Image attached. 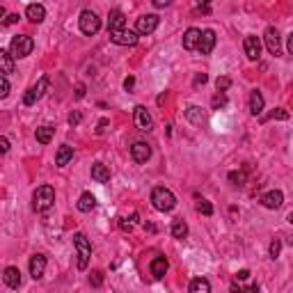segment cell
Returning <instances> with one entry per match:
<instances>
[{
  "instance_id": "13",
  "label": "cell",
  "mask_w": 293,
  "mask_h": 293,
  "mask_svg": "<svg viewBox=\"0 0 293 293\" xmlns=\"http://www.w3.org/2000/svg\"><path fill=\"white\" fill-rule=\"evenodd\" d=\"M46 270V257L44 254H32L30 257V275L32 279H41Z\"/></svg>"
},
{
  "instance_id": "47",
  "label": "cell",
  "mask_w": 293,
  "mask_h": 293,
  "mask_svg": "<svg viewBox=\"0 0 293 293\" xmlns=\"http://www.w3.org/2000/svg\"><path fill=\"white\" fill-rule=\"evenodd\" d=\"M286 48H288V53H291V55H293V32H291V35H288V44H286Z\"/></svg>"
},
{
  "instance_id": "40",
  "label": "cell",
  "mask_w": 293,
  "mask_h": 293,
  "mask_svg": "<svg viewBox=\"0 0 293 293\" xmlns=\"http://www.w3.org/2000/svg\"><path fill=\"white\" fill-rule=\"evenodd\" d=\"M0 151H3V154H7V151H10V140H7L5 135L0 138Z\"/></svg>"
},
{
  "instance_id": "29",
  "label": "cell",
  "mask_w": 293,
  "mask_h": 293,
  "mask_svg": "<svg viewBox=\"0 0 293 293\" xmlns=\"http://www.w3.org/2000/svg\"><path fill=\"white\" fill-rule=\"evenodd\" d=\"M172 236L174 238H185L188 236V225L183 220H174L172 222Z\"/></svg>"
},
{
  "instance_id": "22",
  "label": "cell",
  "mask_w": 293,
  "mask_h": 293,
  "mask_svg": "<svg viewBox=\"0 0 293 293\" xmlns=\"http://www.w3.org/2000/svg\"><path fill=\"white\" fill-rule=\"evenodd\" d=\"M3 279H5V284L10 288H19L21 286V273H19V268H14V266L5 268V275H3Z\"/></svg>"
},
{
  "instance_id": "10",
  "label": "cell",
  "mask_w": 293,
  "mask_h": 293,
  "mask_svg": "<svg viewBox=\"0 0 293 293\" xmlns=\"http://www.w3.org/2000/svg\"><path fill=\"white\" fill-rule=\"evenodd\" d=\"M243 48H245L247 60L254 62V60H259V57H261V39H259V37L247 35L245 41H243Z\"/></svg>"
},
{
  "instance_id": "8",
  "label": "cell",
  "mask_w": 293,
  "mask_h": 293,
  "mask_svg": "<svg viewBox=\"0 0 293 293\" xmlns=\"http://www.w3.org/2000/svg\"><path fill=\"white\" fill-rule=\"evenodd\" d=\"M158 16L156 14H142L138 21H135V32L138 35H151V32L158 28Z\"/></svg>"
},
{
  "instance_id": "18",
  "label": "cell",
  "mask_w": 293,
  "mask_h": 293,
  "mask_svg": "<svg viewBox=\"0 0 293 293\" xmlns=\"http://www.w3.org/2000/svg\"><path fill=\"white\" fill-rule=\"evenodd\" d=\"M126 28V16H124V12L119 10H113L108 14V32L113 30H124Z\"/></svg>"
},
{
  "instance_id": "11",
  "label": "cell",
  "mask_w": 293,
  "mask_h": 293,
  "mask_svg": "<svg viewBox=\"0 0 293 293\" xmlns=\"http://www.w3.org/2000/svg\"><path fill=\"white\" fill-rule=\"evenodd\" d=\"M133 119H135V126H138L140 131H151L154 129V119H151L149 110L144 108V106H138V108H135Z\"/></svg>"
},
{
  "instance_id": "16",
  "label": "cell",
  "mask_w": 293,
  "mask_h": 293,
  "mask_svg": "<svg viewBox=\"0 0 293 293\" xmlns=\"http://www.w3.org/2000/svg\"><path fill=\"white\" fill-rule=\"evenodd\" d=\"M200 39H202V30L188 28L183 35V48L185 51H197V48H200Z\"/></svg>"
},
{
  "instance_id": "41",
  "label": "cell",
  "mask_w": 293,
  "mask_h": 293,
  "mask_svg": "<svg viewBox=\"0 0 293 293\" xmlns=\"http://www.w3.org/2000/svg\"><path fill=\"white\" fill-rule=\"evenodd\" d=\"M206 80H209V76H206V73H197V76H195V87H200V85H204Z\"/></svg>"
},
{
  "instance_id": "23",
  "label": "cell",
  "mask_w": 293,
  "mask_h": 293,
  "mask_svg": "<svg viewBox=\"0 0 293 293\" xmlns=\"http://www.w3.org/2000/svg\"><path fill=\"white\" fill-rule=\"evenodd\" d=\"M263 106H266V101H263V94L259 92V89H254V92L250 94V113L257 117V115H261Z\"/></svg>"
},
{
  "instance_id": "37",
  "label": "cell",
  "mask_w": 293,
  "mask_h": 293,
  "mask_svg": "<svg viewBox=\"0 0 293 293\" xmlns=\"http://www.w3.org/2000/svg\"><path fill=\"white\" fill-rule=\"evenodd\" d=\"M89 284H92V286H101V284H103V275L99 273V270H94V273L89 275Z\"/></svg>"
},
{
  "instance_id": "2",
  "label": "cell",
  "mask_w": 293,
  "mask_h": 293,
  "mask_svg": "<svg viewBox=\"0 0 293 293\" xmlns=\"http://www.w3.org/2000/svg\"><path fill=\"white\" fill-rule=\"evenodd\" d=\"M53 202H55L53 185H39L35 190V195H32V209H35L37 213H44L53 206Z\"/></svg>"
},
{
  "instance_id": "4",
  "label": "cell",
  "mask_w": 293,
  "mask_h": 293,
  "mask_svg": "<svg viewBox=\"0 0 293 293\" xmlns=\"http://www.w3.org/2000/svg\"><path fill=\"white\" fill-rule=\"evenodd\" d=\"M32 48H35V41H32V37H28V35H16V37H12L10 53L14 57H28L32 53Z\"/></svg>"
},
{
  "instance_id": "24",
  "label": "cell",
  "mask_w": 293,
  "mask_h": 293,
  "mask_svg": "<svg viewBox=\"0 0 293 293\" xmlns=\"http://www.w3.org/2000/svg\"><path fill=\"white\" fill-rule=\"evenodd\" d=\"M96 206V197L92 195V192H82L80 195V200H78V211H82V213H89Z\"/></svg>"
},
{
  "instance_id": "45",
  "label": "cell",
  "mask_w": 293,
  "mask_h": 293,
  "mask_svg": "<svg viewBox=\"0 0 293 293\" xmlns=\"http://www.w3.org/2000/svg\"><path fill=\"white\" fill-rule=\"evenodd\" d=\"M16 21H19V14H10L5 19V26H12V23H16Z\"/></svg>"
},
{
  "instance_id": "21",
  "label": "cell",
  "mask_w": 293,
  "mask_h": 293,
  "mask_svg": "<svg viewBox=\"0 0 293 293\" xmlns=\"http://www.w3.org/2000/svg\"><path fill=\"white\" fill-rule=\"evenodd\" d=\"M92 179L96 181V183H108L110 181V170L103 163H94L92 165Z\"/></svg>"
},
{
  "instance_id": "9",
  "label": "cell",
  "mask_w": 293,
  "mask_h": 293,
  "mask_svg": "<svg viewBox=\"0 0 293 293\" xmlns=\"http://www.w3.org/2000/svg\"><path fill=\"white\" fill-rule=\"evenodd\" d=\"M263 41H266V48L270 55H279V53H282V39H279V30L275 26H270L266 30Z\"/></svg>"
},
{
  "instance_id": "20",
  "label": "cell",
  "mask_w": 293,
  "mask_h": 293,
  "mask_svg": "<svg viewBox=\"0 0 293 293\" xmlns=\"http://www.w3.org/2000/svg\"><path fill=\"white\" fill-rule=\"evenodd\" d=\"M71 158H73V149L69 147V144H62L60 149H57V154H55V165L57 167H67Z\"/></svg>"
},
{
  "instance_id": "12",
  "label": "cell",
  "mask_w": 293,
  "mask_h": 293,
  "mask_svg": "<svg viewBox=\"0 0 293 293\" xmlns=\"http://www.w3.org/2000/svg\"><path fill=\"white\" fill-rule=\"evenodd\" d=\"M131 156H133L135 163H147L151 158V147L147 142H135L131 147Z\"/></svg>"
},
{
  "instance_id": "1",
  "label": "cell",
  "mask_w": 293,
  "mask_h": 293,
  "mask_svg": "<svg viewBox=\"0 0 293 293\" xmlns=\"http://www.w3.org/2000/svg\"><path fill=\"white\" fill-rule=\"evenodd\" d=\"M151 204H154L156 211L167 213V211H172V209L176 206V197H174V192H172V190H167V188L158 185V188H154V190H151Z\"/></svg>"
},
{
  "instance_id": "25",
  "label": "cell",
  "mask_w": 293,
  "mask_h": 293,
  "mask_svg": "<svg viewBox=\"0 0 293 293\" xmlns=\"http://www.w3.org/2000/svg\"><path fill=\"white\" fill-rule=\"evenodd\" d=\"M12 53L10 51H0V67H3V76H10L14 71V60H12Z\"/></svg>"
},
{
  "instance_id": "34",
  "label": "cell",
  "mask_w": 293,
  "mask_h": 293,
  "mask_svg": "<svg viewBox=\"0 0 293 293\" xmlns=\"http://www.w3.org/2000/svg\"><path fill=\"white\" fill-rule=\"evenodd\" d=\"M211 106H213V110H218V108H222V106H227V96H225V92H218L216 96H213Z\"/></svg>"
},
{
  "instance_id": "28",
  "label": "cell",
  "mask_w": 293,
  "mask_h": 293,
  "mask_svg": "<svg viewBox=\"0 0 293 293\" xmlns=\"http://www.w3.org/2000/svg\"><path fill=\"white\" fill-rule=\"evenodd\" d=\"M185 117L190 119L192 124H202V122H204V115H202L200 106H188V110H185Z\"/></svg>"
},
{
  "instance_id": "3",
  "label": "cell",
  "mask_w": 293,
  "mask_h": 293,
  "mask_svg": "<svg viewBox=\"0 0 293 293\" xmlns=\"http://www.w3.org/2000/svg\"><path fill=\"white\" fill-rule=\"evenodd\" d=\"M73 247H76V252H78V268H80V270H87L89 257H92V243L87 241L85 234L78 232L76 236H73Z\"/></svg>"
},
{
  "instance_id": "15",
  "label": "cell",
  "mask_w": 293,
  "mask_h": 293,
  "mask_svg": "<svg viewBox=\"0 0 293 293\" xmlns=\"http://www.w3.org/2000/svg\"><path fill=\"white\" fill-rule=\"evenodd\" d=\"M167 268H170V263H167V259L165 257H154L149 263V273L154 275V279H163L165 273H167Z\"/></svg>"
},
{
  "instance_id": "14",
  "label": "cell",
  "mask_w": 293,
  "mask_h": 293,
  "mask_svg": "<svg viewBox=\"0 0 293 293\" xmlns=\"http://www.w3.org/2000/svg\"><path fill=\"white\" fill-rule=\"evenodd\" d=\"M213 48H216V32L202 30V39H200V48H197V51H200L202 55H211Z\"/></svg>"
},
{
  "instance_id": "46",
  "label": "cell",
  "mask_w": 293,
  "mask_h": 293,
  "mask_svg": "<svg viewBox=\"0 0 293 293\" xmlns=\"http://www.w3.org/2000/svg\"><path fill=\"white\" fill-rule=\"evenodd\" d=\"M236 277H238V279H247V277H250V270H238Z\"/></svg>"
},
{
  "instance_id": "31",
  "label": "cell",
  "mask_w": 293,
  "mask_h": 293,
  "mask_svg": "<svg viewBox=\"0 0 293 293\" xmlns=\"http://www.w3.org/2000/svg\"><path fill=\"white\" fill-rule=\"evenodd\" d=\"M197 211L202 213V216H213V206L209 200H197Z\"/></svg>"
},
{
  "instance_id": "26",
  "label": "cell",
  "mask_w": 293,
  "mask_h": 293,
  "mask_svg": "<svg viewBox=\"0 0 293 293\" xmlns=\"http://www.w3.org/2000/svg\"><path fill=\"white\" fill-rule=\"evenodd\" d=\"M188 288H190V293H209L211 291V282L204 279V277H195Z\"/></svg>"
},
{
  "instance_id": "51",
  "label": "cell",
  "mask_w": 293,
  "mask_h": 293,
  "mask_svg": "<svg viewBox=\"0 0 293 293\" xmlns=\"http://www.w3.org/2000/svg\"><path fill=\"white\" fill-rule=\"evenodd\" d=\"M288 243H291V245H293V236H291V238H288Z\"/></svg>"
},
{
  "instance_id": "49",
  "label": "cell",
  "mask_w": 293,
  "mask_h": 293,
  "mask_svg": "<svg viewBox=\"0 0 293 293\" xmlns=\"http://www.w3.org/2000/svg\"><path fill=\"white\" fill-rule=\"evenodd\" d=\"M197 3H200V5H209V3H211V0H197Z\"/></svg>"
},
{
  "instance_id": "32",
  "label": "cell",
  "mask_w": 293,
  "mask_h": 293,
  "mask_svg": "<svg viewBox=\"0 0 293 293\" xmlns=\"http://www.w3.org/2000/svg\"><path fill=\"white\" fill-rule=\"evenodd\" d=\"M279 252H282V241H279V238H275V241L270 243V247H268V254H270V259H277Z\"/></svg>"
},
{
  "instance_id": "35",
  "label": "cell",
  "mask_w": 293,
  "mask_h": 293,
  "mask_svg": "<svg viewBox=\"0 0 293 293\" xmlns=\"http://www.w3.org/2000/svg\"><path fill=\"white\" fill-rule=\"evenodd\" d=\"M10 96V80L7 76H3V82H0V99H7Z\"/></svg>"
},
{
  "instance_id": "42",
  "label": "cell",
  "mask_w": 293,
  "mask_h": 293,
  "mask_svg": "<svg viewBox=\"0 0 293 293\" xmlns=\"http://www.w3.org/2000/svg\"><path fill=\"white\" fill-rule=\"evenodd\" d=\"M108 119H101V122H99V126H96V133L101 135V133H106V129H108Z\"/></svg>"
},
{
  "instance_id": "17",
  "label": "cell",
  "mask_w": 293,
  "mask_h": 293,
  "mask_svg": "<svg viewBox=\"0 0 293 293\" xmlns=\"http://www.w3.org/2000/svg\"><path fill=\"white\" fill-rule=\"evenodd\" d=\"M26 16L32 23H41V21L46 19V7L39 5V3H32V5L26 7Z\"/></svg>"
},
{
  "instance_id": "50",
  "label": "cell",
  "mask_w": 293,
  "mask_h": 293,
  "mask_svg": "<svg viewBox=\"0 0 293 293\" xmlns=\"http://www.w3.org/2000/svg\"><path fill=\"white\" fill-rule=\"evenodd\" d=\"M288 222H291V225H293V211L288 213Z\"/></svg>"
},
{
  "instance_id": "30",
  "label": "cell",
  "mask_w": 293,
  "mask_h": 293,
  "mask_svg": "<svg viewBox=\"0 0 293 293\" xmlns=\"http://www.w3.org/2000/svg\"><path fill=\"white\" fill-rule=\"evenodd\" d=\"M245 179H247L245 170H241V172H229V183H234V185H245Z\"/></svg>"
},
{
  "instance_id": "7",
  "label": "cell",
  "mask_w": 293,
  "mask_h": 293,
  "mask_svg": "<svg viewBox=\"0 0 293 293\" xmlns=\"http://www.w3.org/2000/svg\"><path fill=\"white\" fill-rule=\"evenodd\" d=\"M110 41L113 44H117V46H135L138 44V32L133 30H113L110 32Z\"/></svg>"
},
{
  "instance_id": "43",
  "label": "cell",
  "mask_w": 293,
  "mask_h": 293,
  "mask_svg": "<svg viewBox=\"0 0 293 293\" xmlns=\"http://www.w3.org/2000/svg\"><path fill=\"white\" fill-rule=\"evenodd\" d=\"M133 85H135V78L133 76H129L126 80H124V89H126V92H131V89H133Z\"/></svg>"
},
{
  "instance_id": "38",
  "label": "cell",
  "mask_w": 293,
  "mask_h": 293,
  "mask_svg": "<svg viewBox=\"0 0 293 293\" xmlns=\"http://www.w3.org/2000/svg\"><path fill=\"white\" fill-rule=\"evenodd\" d=\"M80 122H82V115L78 113V110H73V113L69 115V124H71V126H78Z\"/></svg>"
},
{
  "instance_id": "48",
  "label": "cell",
  "mask_w": 293,
  "mask_h": 293,
  "mask_svg": "<svg viewBox=\"0 0 293 293\" xmlns=\"http://www.w3.org/2000/svg\"><path fill=\"white\" fill-rule=\"evenodd\" d=\"M76 96H78V99H82V96H85V85H78V92H76Z\"/></svg>"
},
{
  "instance_id": "36",
  "label": "cell",
  "mask_w": 293,
  "mask_h": 293,
  "mask_svg": "<svg viewBox=\"0 0 293 293\" xmlns=\"http://www.w3.org/2000/svg\"><path fill=\"white\" fill-rule=\"evenodd\" d=\"M268 117H270V119H288V113L284 108H275L273 113L268 115Z\"/></svg>"
},
{
  "instance_id": "39",
  "label": "cell",
  "mask_w": 293,
  "mask_h": 293,
  "mask_svg": "<svg viewBox=\"0 0 293 293\" xmlns=\"http://www.w3.org/2000/svg\"><path fill=\"white\" fill-rule=\"evenodd\" d=\"M151 3H154V5L158 7V10H163V7H170L172 3H174V0H151Z\"/></svg>"
},
{
  "instance_id": "5",
  "label": "cell",
  "mask_w": 293,
  "mask_h": 293,
  "mask_svg": "<svg viewBox=\"0 0 293 293\" xmlns=\"http://www.w3.org/2000/svg\"><path fill=\"white\" fill-rule=\"evenodd\" d=\"M80 30H82V35H87V37H94L99 30H101V19L96 16V12H92V10H85V12H80Z\"/></svg>"
},
{
  "instance_id": "44",
  "label": "cell",
  "mask_w": 293,
  "mask_h": 293,
  "mask_svg": "<svg viewBox=\"0 0 293 293\" xmlns=\"http://www.w3.org/2000/svg\"><path fill=\"white\" fill-rule=\"evenodd\" d=\"M119 227H122L124 232H131L133 229V222H126V220H119Z\"/></svg>"
},
{
  "instance_id": "27",
  "label": "cell",
  "mask_w": 293,
  "mask_h": 293,
  "mask_svg": "<svg viewBox=\"0 0 293 293\" xmlns=\"http://www.w3.org/2000/svg\"><path fill=\"white\" fill-rule=\"evenodd\" d=\"M53 133H55V129H53V126H39V129H37V133H35V138H37V142H39V144H48L53 140Z\"/></svg>"
},
{
  "instance_id": "33",
  "label": "cell",
  "mask_w": 293,
  "mask_h": 293,
  "mask_svg": "<svg viewBox=\"0 0 293 293\" xmlns=\"http://www.w3.org/2000/svg\"><path fill=\"white\" fill-rule=\"evenodd\" d=\"M229 87H232V80H229L227 76H220L216 80V89H218V92H227Z\"/></svg>"
},
{
  "instance_id": "6",
  "label": "cell",
  "mask_w": 293,
  "mask_h": 293,
  "mask_svg": "<svg viewBox=\"0 0 293 293\" xmlns=\"http://www.w3.org/2000/svg\"><path fill=\"white\" fill-rule=\"evenodd\" d=\"M46 89H48V76H41L39 80H37L35 85H32V87L26 92V96H23V103H26V106H35V103L39 101L44 94H46Z\"/></svg>"
},
{
  "instance_id": "19",
  "label": "cell",
  "mask_w": 293,
  "mask_h": 293,
  "mask_svg": "<svg viewBox=\"0 0 293 293\" xmlns=\"http://www.w3.org/2000/svg\"><path fill=\"white\" fill-rule=\"evenodd\" d=\"M261 204L266 206V209H279V206L284 204L282 190H270V192H266V195L261 197Z\"/></svg>"
}]
</instances>
